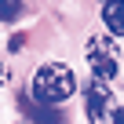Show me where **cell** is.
Listing matches in <instances>:
<instances>
[{
  "label": "cell",
  "mask_w": 124,
  "mask_h": 124,
  "mask_svg": "<svg viewBox=\"0 0 124 124\" xmlns=\"http://www.w3.org/2000/svg\"><path fill=\"white\" fill-rule=\"evenodd\" d=\"M113 124H124V106H117V109H113Z\"/></svg>",
  "instance_id": "cell-7"
},
{
  "label": "cell",
  "mask_w": 124,
  "mask_h": 124,
  "mask_svg": "<svg viewBox=\"0 0 124 124\" xmlns=\"http://www.w3.org/2000/svg\"><path fill=\"white\" fill-rule=\"evenodd\" d=\"M33 102L40 106H58L66 102L73 91H77V73L66 66V62H44V66H37L33 73Z\"/></svg>",
  "instance_id": "cell-1"
},
{
  "label": "cell",
  "mask_w": 124,
  "mask_h": 124,
  "mask_svg": "<svg viewBox=\"0 0 124 124\" xmlns=\"http://www.w3.org/2000/svg\"><path fill=\"white\" fill-rule=\"evenodd\" d=\"M120 70H124V66H120Z\"/></svg>",
  "instance_id": "cell-9"
},
{
  "label": "cell",
  "mask_w": 124,
  "mask_h": 124,
  "mask_svg": "<svg viewBox=\"0 0 124 124\" xmlns=\"http://www.w3.org/2000/svg\"><path fill=\"white\" fill-rule=\"evenodd\" d=\"M84 58H88V70H91V80H102L109 84L117 73H120V47L109 33H95L88 37L84 44Z\"/></svg>",
  "instance_id": "cell-2"
},
{
  "label": "cell",
  "mask_w": 124,
  "mask_h": 124,
  "mask_svg": "<svg viewBox=\"0 0 124 124\" xmlns=\"http://www.w3.org/2000/svg\"><path fill=\"white\" fill-rule=\"evenodd\" d=\"M102 26L109 29V37H124V0H106L102 4Z\"/></svg>",
  "instance_id": "cell-4"
},
{
  "label": "cell",
  "mask_w": 124,
  "mask_h": 124,
  "mask_svg": "<svg viewBox=\"0 0 124 124\" xmlns=\"http://www.w3.org/2000/svg\"><path fill=\"white\" fill-rule=\"evenodd\" d=\"M0 80H8V70H4V62H0Z\"/></svg>",
  "instance_id": "cell-8"
},
{
  "label": "cell",
  "mask_w": 124,
  "mask_h": 124,
  "mask_svg": "<svg viewBox=\"0 0 124 124\" xmlns=\"http://www.w3.org/2000/svg\"><path fill=\"white\" fill-rule=\"evenodd\" d=\"M22 109H26L37 124H62V113H58L55 106H40V102H33V99H22Z\"/></svg>",
  "instance_id": "cell-5"
},
{
  "label": "cell",
  "mask_w": 124,
  "mask_h": 124,
  "mask_svg": "<svg viewBox=\"0 0 124 124\" xmlns=\"http://www.w3.org/2000/svg\"><path fill=\"white\" fill-rule=\"evenodd\" d=\"M18 15H22V0H0V26L15 22Z\"/></svg>",
  "instance_id": "cell-6"
},
{
  "label": "cell",
  "mask_w": 124,
  "mask_h": 124,
  "mask_svg": "<svg viewBox=\"0 0 124 124\" xmlns=\"http://www.w3.org/2000/svg\"><path fill=\"white\" fill-rule=\"evenodd\" d=\"M113 88L102 84V80H91L84 88V113H88V124H113Z\"/></svg>",
  "instance_id": "cell-3"
}]
</instances>
